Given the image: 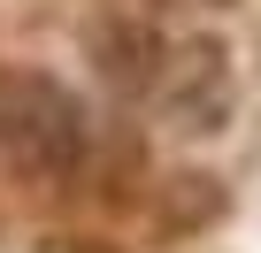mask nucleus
Returning <instances> with one entry per match:
<instances>
[{
    "mask_svg": "<svg viewBox=\"0 0 261 253\" xmlns=\"http://www.w3.org/2000/svg\"><path fill=\"white\" fill-rule=\"evenodd\" d=\"M0 161L23 177H69L85 161V107L54 85H23L8 107H0Z\"/></svg>",
    "mask_w": 261,
    "mask_h": 253,
    "instance_id": "f257e3e1",
    "label": "nucleus"
}]
</instances>
